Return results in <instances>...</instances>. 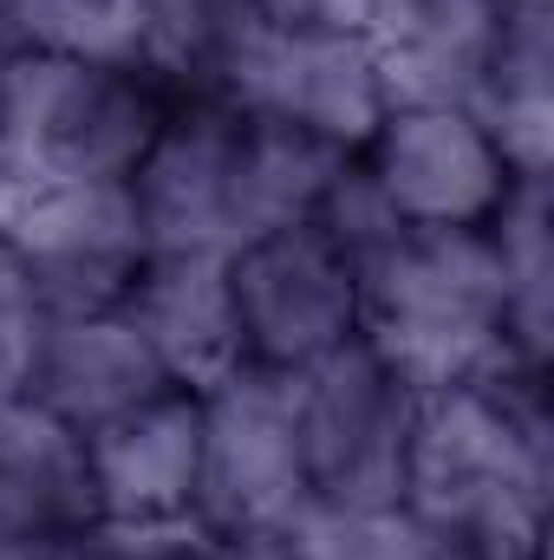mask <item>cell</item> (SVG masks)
Listing matches in <instances>:
<instances>
[{"mask_svg":"<svg viewBox=\"0 0 554 560\" xmlns=\"http://www.w3.org/2000/svg\"><path fill=\"white\" fill-rule=\"evenodd\" d=\"M366 339L417 392L503 359V268L489 229H399L359 261Z\"/></svg>","mask_w":554,"mask_h":560,"instance_id":"cell-1","label":"cell"},{"mask_svg":"<svg viewBox=\"0 0 554 560\" xmlns=\"http://www.w3.org/2000/svg\"><path fill=\"white\" fill-rule=\"evenodd\" d=\"M176 112L157 66H79L0 46V150L13 183H125Z\"/></svg>","mask_w":554,"mask_h":560,"instance_id":"cell-2","label":"cell"},{"mask_svg":"<svg viewBox=\"0 0 554 560\" xmlns=\"http://www.w3.org/2000/svg\"><path fill=\"white\" fill-rule=\"evenodd\" d=\"M307 489L320 502H405V463H412L417 385L359 332L339 352L287 372Z\"/></svg>","mask_w":554,"mask_h":560,"instance_id":"cell-3","label":"cell"},{"mask_svg":"<svg viewBox=\"0 0 554 560\" xmlns=\"http://www.w3.org/2000/svg\"><path fill=\"white\" fill-rule=\"evenodd\" d=\"M307 456L287 372L235 365L203 392V495L196 528L222 548L280 541V528L307 502Z\"/></svg>","mask_w":554,"mask_h":560,"instance_id":"cell-4","label":"cell"},{"mask_svg":"<svg viewBox=\"0 0 554 560\" xmlns=\"http://www.w3.org/2000/svg\"><path fill=\"white\" fill-rule=\"evenodd\" d=\"M229 293H235L242 359L262 372H300L366 332L359 268L320 222H293V229L235 242Z\"/></svg>","mask_w":554,"mask_h":560,"instance_id":"cell-5","label":"cell"},{"mask_svg":"<svg viewBox=\"0 0 554 560\" xmlns=\"http://www.w3.org/2000/svg\"><path fill=\"white\" fill-rule=\"evenodd\" d=\"M0 229L53 319L125 306L150 268V235L125 183H13Z\"/></svg>","mask_w":554,"mask_h":560,"instance_id":"cell-6","label":"cell"},{"mask_svg":"<svg viewBox=\"0 0 554 560\" xmlns=\"http://www.w3.org/2000/svg\"><path fill=\"white\" fill-rule=\"evenodd\" d=\"M359 170L405 229H489L522 183L483 112L463 98H392Z\"/></svg>","mask_w":554,"mask_h":560,"instance_id":"cell-7","label":"cell"},{"mask_svg":"<svg viewBox=\"0 0 554 560\" xmlns=\"http://www.w3.org/2000/svg\"><path fill=\"white\" fill-rule=\"evenodd\" d=\"M392 72L372 46V33H326V39H293V33H255L229 72L222 105L300 125L307 138L359 156L379 118L392 112Z\"/></svg>","mask_w":554,"mask_h":560,"instance_id":"cell-8","label":"cell"},{"mask_svg":"<svg viewBox=\"0 0 554 560\" xmlns=\"http://www.w3.org/2000/svg\"><path fill=\"white\" fill-rule=\"evenodd\" d=\"M99 528H196L203 495V392L170 385L150 405L99 423L85 436Z\"/></svg>","mask_w":554,"mask_h":560,"instance_id":"cell-9","label":"cell"},{"mask_svg":"<svg viewBox=\"0 0 554 560\" xmlns=\"http://www.w3.org/2000/svg\"><path fill=\"white\" fill-rule=\"evenodd\" d=\"M235 125L216 98H176L138 170L125 176L150 255H229L235 248Z\"/></svg>","mask_w":554,"mask_h":560,"instance_id":"cell-10","label":"cell"},{"mask_svg":"<svg viewBox=\"0 0 554 560\" xmlns=\"http://www.w3.org/2000/svg\"><path fill=\"white\" fill-rule=\"evenodd\" d=\"M170 385H176V378H170L163 359L150 352V339L138 332V319H131L125 306H112V313L53 319L26 392H33L46 411H59L72 430L92 436L99 423L138 411V405H150V398L170 392Z\"/></svg>","mask_w":554,"mask_h":560,"instance_id":"cell-11","label":"cell"},{"mask_svg":"<svg viewBox=\"0 0 554 560\" xmlns=\"http://www.w3.org/2000/svg\"><path fill=\"white\" fill-rule=\"evenodd\" d=\"M125 313L138 319L163 372L189 392H209L229 378L242 359V326H235V293H229V255H150Z\"/></svg>","mask_w":554,"mask_h":560,"instance_id":"cell-12","label":"cell"},{"mask_svg":"<svg viewBox=\"0 0 554 560\" xmlns=\"http://www.w3.org/2000/svg\"><path fill=\"white\" fill-rule=\"evenodd\" d=\"M496 0H379L372 46L392 72L399 98H476L489 46H496Z\"/></svg>","mask_w":554,"mask_h":560,"instance_id":"cell-13","label":"cell"},{"mask_svg":"<svg viewBox=\"0 0 554 560\" xmlns=\"http://www.w3.org/2000/svg\"><path fill=\"white\" fill-rule=\"evenodd\" d=\"M470 105L496 131L516 176H554V13L503 7L489 66Z\"/></svg>","mask_w":554,"mask_h":560,"instance_id":"cell-14","label":"cell"},{"mask_svg":"<svg viewBox=\"0 0 554 560\" xmlns=\"http://www.w3.org/2000/svg\"><path fill=\"white\" fill-rule=\"evenodd\" d=\"M0 489L53 535H79L99 522L85 430H72L59 411H46L33 392L0 398Z\"/></svg>","mask_w":554,"mask_h":560,"instance_id":"cell-15","label":"cell"},{"mask_svg":"<svg viewBox=\"0 0 554 560\" xmlns=\"http://www.w3.org/2000/svg\"><path fill=\"white\" fill-rule=\"evenodd\" d=\"M346 163H353L346 150L307 138L300 125L242 112L235 125V242L313 222Z\"/></svg>","mask_w":554,"mask_h":560,"instance_id":"cell-16","label":"cell"},{"mask_svg":"<svg viewBox=\"0 0 554 560\" xmlns=\"http://www.w3.org/2000/svg\"><path fill=\"white\" fill-rule=\"evenodd\" d=\"M554 176H522L489 222L496 268H503V352L549 372L554 352Z\"/></svg>","mask_w":554,"mask_h":560,"instance_id":"cell-17","label":"cell"},{"mask_svg":"<svg viewBox=\"0 0 554 560\" xmlns=\"http://www.w3.org/2000/svg\"><path fill=\"white\" fill-rule=\"evenodd\" d=\"M0 46L79 66H143L150 0H0Z\"/></svg>","mask_w":554,"mask_h":560,"instance_id":"cell-18","label":"cell"},{"mask_svg":"<svg viewBox=\"0 0 554 560\" xmlns=\"http://www.w3.org/2000/svg\"><path fill=\"white\" fill-rule=\"evenodd\" d=\"M280 548L293 560H430V535L412 502H320L307 495L300 515L280 528Z\"/></svg>","mask_w":554,"mask_h":560,"instance_id":"cell-19","label":"cell"},{"mask_svg":"<svg viewBox=\"0 0 554 560\" xmlns=\"http://www.w3.org/2000/svg\"><path fill=\"white\" fill-rule=\"evenodd\" d=\"M46 326H53V313H46L39 287L20 268V255H13V242H7V229H0V398H20V392L33 385Z\"/></svg>","mask_w":554,"mask_h":560,"instance_id":"cell-20","label":"cell"},{"mask_svg":"<svg viewBox=\"0 0 554 560\" xmlns=\"http://www.w3.org/2000/svg\"><path fill=\"white\" fill-rule=\"evenodd\" d=\"M372 7H379V0H249V13H255L268 33H293V39L372 33Z\"/></svg>","mask_w":554,"mask_h":560,"instance_id":"cell-21","label":"cell"},{"mask_svg":"<svg viewBox=\"0 0 554 560\" xmlns=\"http://www.w3.org/2000/svg\"><path fill=\"white\" fill-rule=\"evenodd\" d=\"M216 560H293L280 541H242V548H216Z\"/></svg>","mask_w":554,"mask_h":560,"instance_id":"cell-22","label":"cell"},{"mask_svg":"<svg viewBox=\"0 0 554 560\" xmlns=\"http://www.w3.org/2000/svg\"><path fill=\"white\" fill-rule=\"evenodd\" d=\"M496 7H509V13H554V0H496Z\"/></svg>","mask_w":554,"mask_h":560,"instance_id":"cell-23","label":"cell"}]
</instances>
